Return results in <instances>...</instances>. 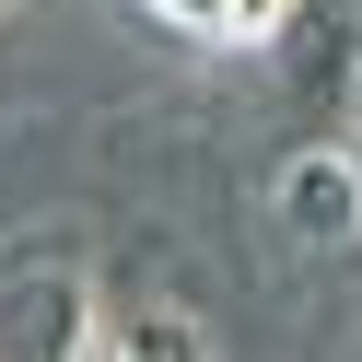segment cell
Instances as JSON below:
<instances>
[{"mask_svg": "<svg viewBox=\"0 0 362 362\" xmlns=\"http://www.w3.org/2000/svg\"><path fill=\"white\" fill-rule=\"evenodd\" d=\"M269 71H281L292 117H304V141H339L362 105V0H292L281 24H269Z\"/></svg>", "mask_w": 362, "mask_h": 362, "instance_id": "obj_1", "label": "cell"}, {"mask_svg": "<svg viewBox=\"0 0 362 362\" xmlns=\"http://www.w3.org/2000/svg\"><path fill=\"white\" fill-rule=\"evenodd\" d=\"M94 339V281L71 257H0V362H71Z\"/></svg>", "mask_w": 362, "mask_h": 362, "instance_id": "obj_2", "label": "cell"}, {"mask_svg": "<svg viewBox=\"0 0 362 362\" xmlns=\"http://www.w3.org/2000/svg\"><path fill=\"white\" fill-rule=\"evenodd\" d=\"M269 211H281V234L304 245V257L362 245V152H351V141H304V152H281Z\"/></svg>", "mask_w": 362, "mask_h": 362, "instance_id": "obj_3", "label": "cell"}, {"mask_svg": "<svg viewBox=\"0 0 362 362\" xmlns=\"http://www.w3.org/2000/svg\"><path fill=\"white\" fill-rule=\"evenodd\" d=\"M105 362H211V339L175 304H141V315H105Z\"/></svg>", "mask_w": 362, "mask_h": 362, "instance_id": "obj_4", "label": "cell"}, {"mask_svg": "<svg viewBox=\"0 0 362 362\" xmlns=\"http://www.w3.org/2000/svg\"><path fill=\"white\" fill-rule=\"evenodd\" d=\"M141 12H164V24L199 35V47H234V0H141Z\"/></svg>", "mask_w": 362, "mask_h": 362, "instance_id": "obj_5", "label": "cell"}]
</instances>
